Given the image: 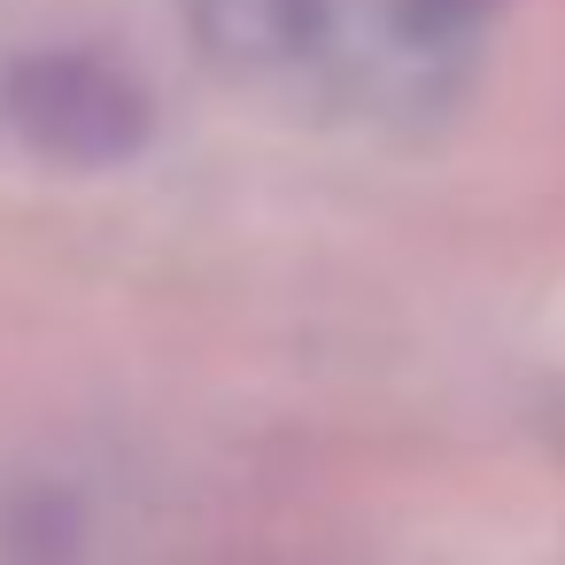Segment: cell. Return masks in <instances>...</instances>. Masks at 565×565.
I'll list each match as a JSON object with an SVG mask.
<instances>
[{"instance_id": "obj_1", "label": "cell", "mask_w": 565, "mask_h": 565, "mask_svg": "<svg viewBox=\"0 0 565 565\" xmlns=\"http://www.w3.org/2000/svg\"><path fill=\"white\" fill-rule=\"evenodd\" d=\"M0 102H9V125L32 156L71 163V171H109V163L140 156V140H148L140 78L102 55H78V47L24 55Z\"/></svg>"}, {"instance_id": "obj_2", "label": "cell", "mask_w": 565, "mask_h": 565, "mask_svg": "<svg viewBox=\"0 0 565 565\" xmlns=\"http://www.w3.org/2000/svg\"><path fill=\"white\" fill-rule=\"evenodd\" d=\"M194 40L217 71H279L326 40V0H194Z\"/></svg>"}, {"instance_id": "obj_3", "label": "cell", "mask_w": 565, "mask_h": 565, "mask_svg": "<svg viewBox=\"0 0 565 565\" xmlns=\"http://www.w3.org/2000/svg\"><path fill=\"white\" fill-rule=\"evenodd\" d=\"M480 9H488V0H395V24L411 40H449V32L480 24Z\"/></svg>"}]
</instances>
